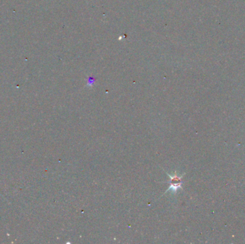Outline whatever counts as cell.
<instances>
[{
	"instance_id": "cell-1",
	"label": "cell",
	"mask_w": 245,
	"mask_h": 244,
	"mask_svg": "<svg viewBox=\"0 0 245 244\" xmlns=\"http://www.w3.org/2000/svg\"><path fill=\"white\" fill-rule=\"evenodd\" d=\"M181 188V182L172 183L171 184V185H170V187L168 188V190L166 191V193L168 190H171L172 193H176L178 189Z\"/></svg>"
}]
</instances>
